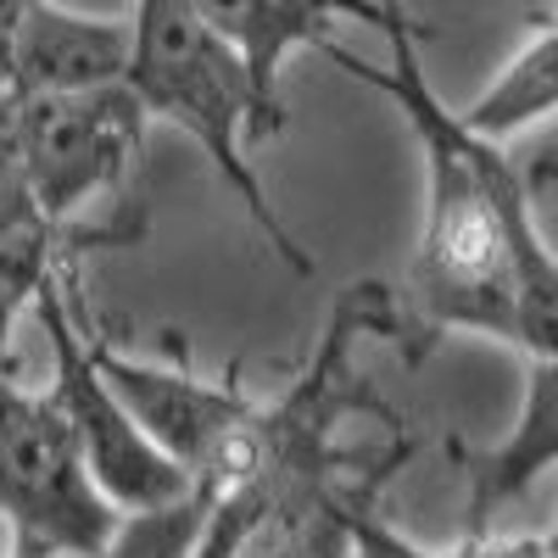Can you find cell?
Listing matches in <instances>:
<instances>
[{
  "label": "cell",
  "instance_id": "cell-14",
  "mask_svg": "<svg viewBox=\"0 0 558 558\" xmlns=\"http://www.w3.org/2000/svg\"><path fill=\"white\" fill-rule=\"evenodd\" d=\"M352 558H452V553H425L413 547L386 514H380V492L363 497L352 508Z\"/></svg>",
  "mask_w": 558,
  "mask_h": 558
},
{
  "label": "cell",
  "instance_id": "cell-13",
  "mask_svg": "<svg viewBox=\"0 0 558 558\" xmlns=\"http://www.w3.org/2000/svg\"><path fill=\"white\" fill-rule=\"evenodd\" d=\"M28 218L39 213H34L28 162H23V96H17V101H0V241Z\"/></svg>",
  "mask_w": 558,
  "mask_h": 558
},
{
  "label": "cell",
  "instance_id": "cell-16",
  "mask_svg": "<svg viewBox=\"0 0 558 558\" xmlns=\"http://www.w3.org/2000/svg\"><path fill=\"white\" fill-rule=\"evenodd\" d=\"M17 45H12V23H7V7H0V101H17Z\"/></svg>",
  "mask_w": 558,
  "mask_h": 558
},
{
  "label": "cell",
  "instance_id": "cell-12",
  "mask_svg": "<svg viewBox=\"0 0 558 558\" xmlns=\"http://www.w3.org/2000/svg\"><path fill=\"white\" fill-rule=\"evenodd\" d=\"M213 508L218 497L196 486L184 502H168L157 514H129L107 547V558H196L207 531H213Z\"/></svg>",
  "mask_w": 558,
  "mask_h": 558
},
{
  "label": "cell",
  "instance_id": "cell-7",
  "mask_svg": "<svg viewBox=\"0 0 558 558\" xmlns=\"http://www.w3.org/2000/svg\"><path fill=\"white\" fill-rule=\"evenodd\" d=\"M12 45H17V89L23 101L89 96V89L129 84L134 68V12L123 17H84L17 0L7 7Z\"/></svg>",
  "mask_w": 558,
  "mask_h": 558
},
{
  "label": "cell",
  "instance_id": "cell-10",
  "mask_svg": "<svg viewBox=\"0 0 558 558\" xmlns=\"http://www.w3.org/2000/svg\"><path fill=\"white\" fill-rule=\"evenodd\" d=\"M553 112H558V12L536 17V34L497 68V78L458 118L470 134L492 140V146H508L514 134L547 123Z\"/></svg>",
  "mask_w": 558,
  "mask_h": 558
},
{
  "label": "cell",
  "instance_id": "cell-8",
  "mask_svg": "<svg viewBox=\"0 0 558 558\" xmlns=\"http://www.w3.org/2000/svg\"><path fill=\"white\" fill-rule=\"evenodd\" d=\"M542 179L558 191V162H542ZM458 475H463V542L492 536V520L502 514L514 497H525L547 470H558V357L531 363V386H525V408L514 418V430L492 447H447Z\"/></svg>",
  "mask_w": 558,
  "mask_h": 558
},
{
  "label": "cell",
  "instance_id": "cell-9",
  "mask_svg": "<svg viewBox=\"0 0 558 558\" xmlns=\"http://www.w3.org/2000/svg\"><path fill=\"white\" fill-rule=\"evenodd\" d=\"M397 7H268V0H229V7H202V17L235 45L246 73H252V96H257V129L252 140H274V134H286L291 123V107L286 96H279V68H286L291 51H302V45H330V28L341 17L352 23H368V28H380L391 23Z\"/></svg>",
  "mask_w": 558,
  "mask_h": 558
},
{
  "label": "cell",
  "instance_id": "cell-3",
  "mask_svg": "<svg viewBox=\"0 0 558 558\" xmlns=\"http://www.w3.org/2000/svg\"><path fill=\"white\" fill-rule=\"evenodd\" d=\"M0 514L17 531V558H107L123 525L57 397L12 375H0Z\"/></svg>",
  "mask_w": 558,
  "mask_h": 558
},
{
  "label": "cell",
  "instance_id": "cell-17",
  "mask_svg": "<svg viewBox=\"0 0 558 558\" xmlns=\"http://www.w3.org/2000/svg\"><path fill=\"white\" fill-rule=\"evenodd\" d=\"M542 553H547V558H558V525H553V531L542 536Z\"/></svg>",
  "mask_w": 558,
  "mask_h": 558
},
{
  "label": "cell",
  "instance_id": "cell-1",
  "mask_svg": "<svg viewBox=\"0 0 558 558\" xmlns=\"http://www.w3.org/2000/svg\"><path fill=\"white\" fill-rule=\"evenodd\" d=\"M418 34H430V23L391 12V68L341 51L336 39L324 45V57L341 73L380 89L408 118L425 151L430 207L408 274L413 352L447 330H475L525 352L531 363H547L558 357V257L536 235L531 179L502 146L470 134L452 107H441V96L425 84Z\"/></svg>",
  "mask_w": 558,
  "mask_h": 558
},
{
  "label": "cell",
  "instance_id": "cell-11",
  "mask_svg": "<svg viewBox=\"0 0 558 558\" xmlns=\"http://www.w3.org/2000/svg\"><path fill=\"white\" fill-rule=\"evenodd\" d=\"M134 241L129 229H101V235H62L45 218L17 223L0 241V375H12V324L23 307H39V291L57 279V268H68V252L78 246H118Z\"/></svg>",
  "mask_w": 558,
  "mask_h": 558
},
{
  "label": "cell",
  "instance_id": "cell-6",
  "mask_svg": "<svg viewBox=\"0 0 558 558\" xmlns=\"http://www.w3.org/2000/svg\"><path fill=\"white\" fill-rule=\"evenodd\" d=\"M402 452L408 441L386 452H307L235 558H352V508L386 486Z\"/></svg>",
  "mask_w": 558,
  "mask_h": 558
},
{
  "label": "cell",
  "instance_id": "cell-5",
  "mask_svg": "<svg viewBox=\"0 0 558 558\" xmlns=\"http://www.w3.org/2000/svg\"><path fill=\"white\" fill-rule=\"evenodd\" d=\"M146 123L151 118L129 84L57 101H23V162H28L34 213L62 235H78L73 213L89 196L118 191L134 173Z\"/></svg>",
  "mask_w": 558,
  "mask_h": 558
},
{
  "label": "cell",
  "instance_id": "cell-2",
  "mask_svg": "<svg viewBox=\"0 0 558 558\" xmlns=\"http://www.w3.org/2000/svg\"><path fill=\"white\" fill-rule=\"evenodd\" d=\"M129 89H134V101L146 107L151 123H173L196 140L202 157L223 173V184L235 191V202L257 223V235L274 246V257L296 279H313V252L296 241V229L274 213L268 191L257 184V168L241 151L257 129L252 73H246L235 45L202 17V7H179V0L134 7Z\"/></svg>",
  "mask_w": 558,
  "mask_h": 558
},
{
  "label": "cell",
  "instance_id": "cell-4",
  "mask_svg": "<svg viewBox=\"0 0 558 558\" xmlns=\"http://www.w3.org/2000/svg\"><path fill=\"white\" fill-rule=\"evenodd\" d=\"M78 279L57 274L51 286L39 291V324L51 336V357H57V408L68 413V425L84 447V463L96 475L101 497L118 514H157L168 502H184L196 492V481L179 470V463L134 425V413L123 408V397L112 391V380L96 363V336L78 324Z\"/></svg>",
  "mask_w": 558,
  "mask_h": 558
},
{
  "label": "cell",
  "instance_id": "cell-15",
  "mask_svg": "<svg viewBox=\"0 0 558 558\" xmlns=\"http://www.w3.org/2000/svg\"><path fill=\"white\" fill-rule=\"evenodd\" d=\"M452 558H547L542 536H481V542H458Z\"/></svg>",
  "mask_w": 558,
  "mask_h": 558
}]
</instances>
